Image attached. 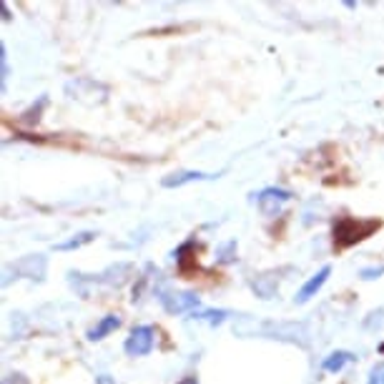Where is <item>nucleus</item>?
<instances>
[{
    "instance_id": "nucleus-18",
    "label": "nucleus",
    "mask_w": 384,
    "mask_h": 384,
    "mask_svg": "<svg viewBox=\"0 0 384 384\" xmlns=\"http://www.w3.org/2000/svg\"><path fill=\"white\" fill-rule=\"evenodd\" d=\"M176 384H199V377H183L181 382H176Z\"/></svg>"
},
{
    "instance_id": "nucleus-14",
    "label": "nucleus",
    "mask_w": 384,
    "mask_h": 384,
    "mask_svg": "<svg viewBox=\"0 0 384 384\" xmlns=\"http://www.w3.org/2000/svg\"><path fill=\"white\" fill-rule=\"evenodd\" d=\"M45 103H48V98H45V95H43V101H41V106H38V109H36V106H33V109H30L28 113H23V116H25V118H23V121H25V124H28V126L38 124V121H41V109H43Z\"/></svg>"
},
{
    "instance_id": "nucleus-9",
    "label": "nucleus",
    "mask_w": 384,
    "mask_h": 384,
    "mask_svg": "<svg viewBox=\"0 0 384 384\" xmlns=\"http://www.w3.org/2000/svg\"><path fill=\"white\" fill-rule=\"evenodd\" d=\"M352 359H354V357L349 354V352H332V354L321 362V370L329 372V374H337V372L344 370V364H349Z\"/></svg>"
},
{
    "instance_id": "nucleus-3",
    "label": "nucleus",
    "mask_w": 384,
    "mask_h": 384,
    "mask_svg": "<svg viewBox=\"0 0 384 384\" xmlns=\"http://www.w3.org/2000/svg\"><path fill=\"white\" fill-rule=\"evenodd\" d=\"M153 341H156V332H153V326H148V324L136 326V329L131 332L128 339H126L124 352L128 357H146V354H151Z\"/></svg>"
},
{
    "instance_id": "nucleus-2",
    "label": "nucleus",
    "mask_w": 384,
    "mask_h": 384,
    "mask_svg": "<svg viewBox=\"0 0 384 384\" xmlns=\"http://www.w3.org/2000/svg\"><path fill=\"white\" fill-rule=\"evenodd\" d=\"M159 302L168 314H194L201 306L196 291H161Z\"/></svg>"
},
{
    "instance_id": "nucleus-12",
    "label": "nucleus",
    "mask_w": 384,
    "mask_h": 384,
    "mask_svg": "<svg viewBox=\"0 0 384 384\" xmlns=\"http://www.w3.org/2000/svg\"><path fill=\"white\" fill-rule=\"evenodd\" d=\"M226 317H231V312H226V309H199V312L191 314V319H201L209 321V324H221Z\"/></svg>"
},
{
    "instance_id": "nucleus-5",
    "label": "nucleus",
    "mask_w": 384,
    "mask_h": 384,
    "mask_svg": "<svg viewBox=\"0 0 384 384\" xmlns=\"http://www.w3.org/2000/svg\"><path fill=\"white\" fill-rule=\"evenodd\" d=\"M329 274H332V267H321L312 279H306L304 286H302V289L297 291V297H294V304H306L312 297H317V291H319L321 286L326 284Z\"/></svg>"
},
{
    "instance_id": "nucleus-15",
    "label": "nucleus",
    "mask_w": 384,
    "mask_h": 384,
    "mask_svg": "<svg viewBox=\"0 0 384 384\" xmlns=\"http://www.w3.org/2000/svg\"><path fill=\"white\" fill-rule=\"evenodd\" d=\"M367 384H384V362H377L374 367H372Z\"/></svg>"
},
{
    "instance_id": "nucleus-16",
    "label": "nucleus",
    "mask_w": 384,
    "mask_h": 384,
    "mask_svg": "<svg viewBox=\"0 0 384 384\" xmlns=\"http://www.w3.org/2000/svg\"><path fill=\"white\" fill-rule=\"evenodd\" d=\"M382 274H384V267H377V269H362V271H359V279H364V282H372V279H379Z\"/></svg>"
},
{
    "instance_id": "nucleus-8",
    "label": "nucleus",
    "mask_w": 384,
    "mask_h": 384,
    "mask_svg": "<svg viewBox=\"0 0 384 384\" xmlns=\"http://www.w3.org/2000/svg\"><path fill=\"white\" fill-rule=\"evenodd\" d=\"M118 326H121V317H116V314H109V317H103V319L98 321L93 329H88V341L106 339L111 332H116Z\"/></svg>"
},
{
    "instance_id": "nucleus-13",
    "label": "nucleus",
    "mask_w": 384,
    "mask_h": 384,
    "mask_svg": "<svg viewBox=\"0 0 384 384\" xmlns=\"http://www.w3.org/2000/svg\"><path fill=\"white\" fill-rule=\"evenodd\" d=\"M236 256V241H226L224 247L218 249V264H231Z\"/></svg>"
},
{
    "instance_id": "nucleus-7",
    "label": "nucleus",
    "mask_w": 384,
    "mask_h": 384,
    "mask_svg": "<svg viewBox=\"0 0 384 384\" xmlns=\"http://www.w3.org/2000/svg\"><path fill=\"white\" fill-rule=\"evenodd\" d=\"M214 179V174H203V171H176V174H168L163 179V189H181L186 183H194V181H209Z\"/></svg>"
},
{
    "instance_id": "nucleus-11",
    "label": "nucleus",
    "mask_w": 384,
    "mask_h": 384,
    "mask_svg": "<svg viewBox=\"0 0 384 384\" xmlns=\"http://www.w3.org/2000/svg\"><path fill=\"white\" fill-rule=\"evenodd\" d=\"M95 239V231H83V234H76L73 239L63 241V244H56V251H73V249H80L91 244Z\"/></svg>"
},
{
    "instance_id": "nucleus-19",
    "label": "nucleus",
    "mask_w": 384,
    "mask_h": 384,
    "mask_svg": "<svg viewBox=\"0 0 384 384\" xmlns=\"http://www.w3.org/2000/svg\"><path fill=\"white\" fill-rule=\"evenodd\" d=\"M98 384H111V379L106 377V374H101V377H98Z\"/></svg>"
},
{
    "instance_id": "nucleus-1",
    "label": "nucleus",
    "mask_w": 384,
    "mask_h": 384,
    "mask_svg": "<svg viewBox=\"0 0 384 384\" xmlns=\"http://www.w3.org/2000/svg\"><path fill=\"white\" fill-rule=\"evenodd\" d=\"M382 229L379 218H357V216H339L332 224V244L334 251H344V249L354 247L359 241L370 239L372 234Z\"/></svg>"
},
{
    "instance_id": "nucleus-10",
    "label": "nucleus",
    "mask_w": 384,
    "mask_h": 384,
    "mask_svg": "<svg viewBox=\"0 0 384 384\" xmlns=\"http://www.w3.org/2000/svg\"><path fill=\"white\" fill-rule=\"evenodd\" d=\"M194 249H196V241L191 239V241H183L181 247L174 251V259H176V264L181 267V271H189V264H194L196 261Z\"/></svg>"
},
{
    "instance_id": "nucleus-17",
    "label": "nucleus",
    "mask_w": 384,
    "mask_h": 384,
    "mask_svg": "<svg viewBox=\"0 0 384 384\" xmlns=\"http://www.w3.org/2000/svg\"><path fill=\"white\" fill-rule=\"evenodd\" d=\"M3 384H30V379L25 377V374H8V377L3 379Z\"/></svg>"
},
{
    "instance_id": "nucleus-6",
    "label": "nucleus",
    "mask_w": 384,
    "mask_h": 384,
    "mask_svg": "<svg viewBox=\"0 0 384 384\" xmlns=\"http://www.w3.org/2000/svg\"><path fill=\"white\" fill-rule=\"evenodd\" d=\"M15 274L21 276H28V279H43L45 276V269H48V261H45V256L36 254V256H25V259H21L18 264H13Z\"/></svg>"
},
{
    "instance_id": "nucleus-4",
    "label": "nucleus",
    "mask_w": 384,
    "mask_h": 384,
    "mask_svg": "<svg viewBox=\"0 0 384 384\" xmlns=\"http://www.w3.org/2000/svg\"><path fill=\"white\" fill-rule=\"evenodd\" d=\"M286 201H291V191L276 189V186H269V189L256 194V203H259V209L264 211L267 216H274L276 211L282 209Z\"/></svg>"
}]
</instances>
